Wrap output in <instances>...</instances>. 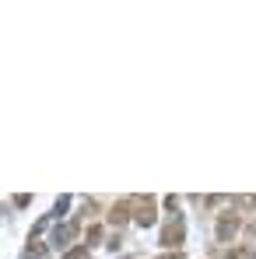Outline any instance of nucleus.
<instances>
[{
  "instance_id": "nucleus-6",
  "label": "nucleus",
  "mask_w": 256,
  "mask_h": 259,
  "mask_svg": "<svg viewBox=\"0 0 256 259\" xmlns=\"http://www.w3.org/2000/svg\"><path fill=\"white\" fill-rule=\"evenodd\" d=\"M225 259H256V242L242 245V249H228V252H225Z\"/></svg>"
},
{
  "instance_id": "nucleus-4",
  "label": "nucleus",
  "mask_w": 256,
  "mask_h": 259,
  "mask_svg": "<svg viewBox=\"0 0 256 259\" xmlns=\"http://www.w3.org/2000/svg\"><path fill=\"white\" fill-rule=\"evenodd\" d=\"M74 238H78V221H70V224H60V228L53 231V245H56V249H67Z\"/></svg>"
},
{
  "instance_id": "nucleus-8",
  "label": "nucleus",
  "mask_w": 256,
  "mask_h": 259,
  "mask_svg": "<svg viewBox=\"0 0 256 259\" xmlns=\"http://www.w3.org/2000/svg\"><path fill=\"white\" fill-rule=\"evenodd\" d=\"M63 259H91V256H88V245H78V249H70Z\"/></svg>"
},
{
  "instance_id": "nucleus-7",
  "label": "nucleus",
  "mask_w": 256,
  "mask_h": 259,
  "mask_svg": "<svg viewBox=\"0 0 256 259\" xmlns=\"http://www.w3.org/2000/svg\"><path fill=\"white\" fill-rule=\"evenodd\" d=\"M85 238H88V245H98V242H102V228H98V224H91Z\"/></svg>"
},
{
  "instance_id": "nucleus-1",
  "label": "nucleus",
  "mask_w": 256,
  "mask_h": 259,
  "mask_svg": "<svg viewBox=\"0 0 256 259\" xmlns=\"http://www.w3.org/2000/svg\"><path fill=\"white\" fill-rule=\"evenodd\" d=\"M127 207L133 210V221L140 224V228H151L155 224V217H158V210H155V196H130Z\"/></svg>"
},
{
  "instance_id": "nucleus-10",
  "label": "nucleus",
  "mask_w": 256,
  "mask_h": 259,
  "mask_svg": "<svg viewBox=\"0 0 256 259\" xmlns=\"http://www.w3.org/2000/svg\"><path fill=\"white\" fill-rule=\"evenodd\" d=\"M28 256H32V259H43L46 256V245H28Z\"/></svg>"
},
{
  "instance_id": "nucleus-11",
  "label": "nucleus",
  "mask_w": 256,
  "mask_h": 259,
  "mask_svg": "<svg viewBox=\"0 0 256 259\" xmlns=\"http://www.w3.org/2000/svg\"><path fill=\"white\" fill-rule=\"evenodd\" d=\"M158 259H175V256H169V252H165V256H158Z\"/></svg>"
},
{
  "instance_id": "nucleus-3",
  "label": "nucleus",
  "mask_w": 256,
  "mask_h": 259,
  "mask_svg": "<svg viewBox=\"0 0 256 259\" xmlns=\"http://www.w3.org/2000/svg\"><path fill=\"white\" fill-rule=\"evenodd\" d=\"M239 231V217L235 214H221L217 217V242H232Z\"/></svg>"
},
{
  "instance_id": "nucleus-2",
  "label": "nucleus",
  "mask_w": 256,
  "mask_h": 259,
  "mask_svg": "<svg viewBox=\"0 0 256 259\" xmlns=\"http://www.w3.org/2000/svg\"><path fill=\"white\" fill-rule=\"evenodd\" d=\"M182 238H186V224H182V217H175V221H169V224L162 228V245H165V249H179Z\"/></svg>"
},
{
  "instance_id": "nucleus-9",
  "label": "nucleus",
  "mask_w": 256,
  "mask_h": 259,
  "mask_svg": "<svg viewBox=\"0 0 256 259\" xmlns=\"http://www.w3.org/2000/svg\"><path fill=\"white\" fill-rule=\"evenodd\" d=\"M235 203H239L242 210H256V196H239Z\"/></svg>"
},
{
  "instance_id": "nucleus-5",
  "label": "nucleus",
  "mask_w": 256,
  "mask_h": 259,
  "mask_svg": "<svg viewBox=\"0 0 256 259\" xmlns=\"http://www.w3.org/2000/svg\"><path fill=\"white\" fill-rule=\"evenodd\" d=\"M127 217H130V207H127V200H123V203H116V207L109 210V224L120 228V224H127Z\"/></svg>"
}]
</instances>
